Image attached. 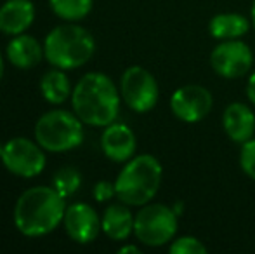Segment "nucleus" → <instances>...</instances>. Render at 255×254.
<instances>
[{
  "label": "nucleus",
  "instance_id": "23",
  "mask_svg": "<svg viewBox=\"0 0 255 254\" xmlns=\"http://www.w3.org/2000/svg\"><path fill=\"white\" fill-rule=\"evenodd\" d=\"M113 195H117V190H115V183H110V181H99L94 187V197L98 202H104V200H110Z\"/></svg>",
  "mask_w": 255,
  "mask_h": 254
},
{
  "label": "nucleus",
  "instance_id": "14",
  "mask_svg": "<svg viewBox=\"0 0 255 254\" xmlns=\"http://www.w3.org/2000/svg\"><path fill=\"white\" fill-rule=\"evenodd\" d=\"M222 126L229 138L235 143H247L254 138L255 115L243 103H231L222 117Z\"/></svg>",
  "mask_w": 255,
  "mask_h": 254
},
{
  "label": "nucleus",
  "instance_id": "11",
  "mask_svg": "<svg viewBox=\"0 0 255 254\" xmlns=\"http://www.w3.org/2000/svg\"><path fill=\"white\" fill-rule=\"evenodd\" d=\"M64 228H66L68 235L78 244H89V242L96 241L99 235L101 228V220L96 214L89 204H71L66 207L64 213Z\"/></svg>",
  "mask_w": 255,
  "mask_h": 254
},
{
  "label": "nucleus",
  "instance_id": "19",
  "mask_svg": "<svg viewBox=\"0 0 255 254\" xmlns=\"http://www.w3.org/2000/svg\"><path fill=\"white\" fill-rule=\"evenodd\" d=\"M51 9L66 21H78L84 19L92 10V0H49Z\"/></svg>",
  "mask_w": 255,
  "mask_h": 254
},
{
  "label": "nucleus",
  "instance_id": "21",
  "mask_svg": "<svg viewBox=\"0 0 255 254\" xmlns=\"http://www.w3.org/2000/svg\"><path fill=\"white\" fill-rule=\"evenodd\" d=\"M172 254H205L207 248L196 237H181L170 246Z\"/></svg>",
  "mask_w": 255,
  "mask_h": 254
},
{
  "label": "nucleus",
  "instance_id": "10",
  "mask_svg": "<svg viewBox=\"0 0 255 254\" xmlns=\"http://www.w3.org/2000/svg\"><path fill=\"white\" fill-rule=\"evenodd\" d=\"M212 106H214V98L210 91L203 85L195 84L179 87L170 99V108L174 115L182 122L189 124L203 120L210 113Z\"/></svg>",
  "mask_w": 255,
  "mask_h": 254
},
{
  "label": "nucleus",
  "instance_id": "13",
  "mask_svg": "<svg viewBox=\"0 0 255 254\" xmlns=\"http://www.w3.org/2000/svg\"><path fill=\"white\" fill-rule=\"evenodd\" d=\"M35 19V5L30 0H7L0 7V31L5 35L24 33Z\"/></svg>",
  "mask_w": 255,
  "mask_h": 254
},
{
  "label": "nucleus",
  "instance_id": "12",
  "mask_svg": "<svg viewBox=\"0 0 255 254\" xmlns=\"http://www.w3.org/2000/svg\"><path fill=\"white\" fill-rule=\"evenodd\" d=\"M101 148L113 162H127L135 152V136L125 124H110L101 136Z\"/></svg>",
  "mask_w": 255,
  "mask_h": 254
},
{
  "label": "nucleus",
  "instance_id": "8",
  "mask_svg": "<svg viewBox=\"0 0 255 254\" xmlns=\"http://www.w3.org/2000/svg\"><path fill=\"white\" fill-rule=\"evenodd\" d=\"M122 98L134 112H149L158 101L156 78L142 66H130L122 75Z\"/></svg>",
  "mask_w": 255,
  "mask_h": 254
},
{
  "label": "nucleus",
  "instance_id": "24",
  "mask_svg": "<svg viewBox=\"0 0 255 254\" xmlns=\"http://www.w3.org/2000/svg\"><path fill=\"white\" fill-rule=\"evenodd\" d=\"M247 96H249V99L255 105V70H254V73L250 75V78H249V87H247Z\"/></svg>",
  "mask_w": 255,
  "mask_h": 254
},
{
  "label": "nucleus",
  "instance_id": "26",
  "mask_svg": "<svg viewBox=\"0 0 255 254\" xmlns=\"http://www.w3.org/2000/svg\"><path fill=\"white\" fill-rule=\"evenodd\" d=\"M2 75H3V59L0 56V80H2Z\"/></svg>",
  "mask_w": 255,
  "mask_h": 254
},
{
  "label": "nucleus",
  "instance_id": "18",
  "mask_svg": "<svg viewBox=\"0 0 255 254\" xmlns=\"http://www.w3.org/2000/svg\"><path fill=\"white\" fill-rule=\"evenodd\" d=\"M40 91L42 96L52 105H61L68 99L71 92L70 87V78L66 77L61 68L57 70H51L42 77L40 80Z\"/></svg>",
  "mask_w": 255,
  "mask_h": 254
},
{
  "label": "nucleus",
  "instance_id": "17",
  "mask_svg": "<svg viewBox=\"0 0 255 254\" xmlns=\"http://www.w3.org/2000/svg\"><path fill=\"white\" fill-rule=\"evenodd\" d=\"M250 23L245 16L236 12H222L212 17L208 31L217 40H235L249 31Z\"/></svg>",
  "mask_w": 255,
  "mask_h": 254
},
{
  "label": "nucleus",
  "instance_id": "16",
  "mask_svg": "<svg viewBox=\"0 0 255 254\" xmlns=\"http://www.w3.org/2000/svg\"><path fill=\"white\" fill-rule=\"evenodd\" d=\"M101 228L113 241H125L134 232V216L128 207L122 204H111L103 214Z\"/></svg>",
  "mask_w": 255,
  "mask_h": 254
},
{
  "label": "nucleus",
  "instance_id": "27",
  "mask_svg": "<svg viewBox=\"0 0 255 254\" xmlns=\"http://www.w3.org/2000/svg\"><path fill=\"white\" fill-rule=\"evenodd\" d=\"M252 21H254V28H255V0H254V5H252Z\"/></svg>",
  "mask_w": 255,
  "mask_h": 254
},
{
  "label": "nucleus",
  "instance_id": "22",
  "mask_svg": "<svg viewBox=\"0 0 255 254\" xmlns=\"http://www.w3.org/2000/svg\"><path fill=\"white\" fill-rule=\"evenodd\" d=\"M240 164L245 171L247 176L255 180V139H249L242 145V153H240Z\"/></svg>",
  "mask_w": 255,
  "mask_h": 254
},
{
  "label": "nucleus",
  "instance_id": "9",
  "mask_svg": "<svg viewBox=\"0 0 255 254\" xmlns=\"http://www.w3.org/2000/svg\"><path fill=\"white\" fill-rule=\"evenodd\" d=\"M252 63V51L245 42L238 40V38L221 42L210 54L212 68L224 78L243 77L250 71Z\"/></svg>",
  "mask_w": 255,
  "mask_h": 254
},
{
  "label": "nucleus",
  "instance_id": "1",
  "mask_svg": "<svg viewBox=\"0 0 255 254\" xmlns=\"http://www.w3.org/2000/svg\"><path fill=\"white\" fill-rule=\"evenodd\" d=\"M73 112L84 124L106 127L115 122L120 110V94L104 73H87L71 94Z\"/></svg>",
  "mask_w": 255,
  "mask_h": 254
},
{
  "label": "nucleus",
  "instance_id": "3",
  "mask_svg": "<svg viewBox=\"0 0 255 254\" xmlns=\"http://www.w3.org/2000/svg\"><path fill=\"white\" fill-rule=\"evenodd\" d=\"M96 51L94 37L78 24H63L45 37L44 56L52 66L73 70L85 64Z\"/></svg>",
  "mask_w": 255,
  "mask_h": 254
},
{
  "label": "nucleus",
  "instance_id": "4",
  "mask_svg": "<svg viewBox=\"0 0 255 254\" xmlns=\"http://www.w3.org/2000/svg\"><path fill=\"white\" fill-rule=\"evenodd\" d=\"M161 183V164L153 155H139L127 162L115 181L117 197L127 206H146Z\"/></svg>",
  "mask_w": 255,
  "mask_h": 254
},
{
  "label": "nucleus",
  "instance_id": "7",
  "mask_svg": "<svg viewBox=\"0 0 255 254\" xmlns=\"http://www.w3.org/2000/svg\"><path fill=\"white\" fill-rule=\"evenodd\" d=\"M0 159L7 171L21 178H35L45 167L42 146L26 138H14L7 141Z\"/></svg>",
  "mask_w": 255,
  "mask_h": 254
},
{
  "label": "nucleus",
  "instance_id": "20",
  "mask_svg": "<svg viewBox=\"0 0 255 254\" xmlns=\"http://www.w3.org/2000/svg\"><path fill=\"white\" fill-rule=\"evenodd\" d=\"M52 185L54 190L66 199V197H71L78 192L82 185V176L75 167H63L54 174Z\"/></svg>",
  "mask_w": 255,
  "mask_h": 254
},
{
  "label": "nucleus",
  "instance_id": "6",
  "mask_svg": "<svg viewBox=\"0 0 255 254\" xmlns=\"http://www.w3.org/2000/svg\"><path fill=\"white\" fill-rule=\"evenodd\" d=\"M177 232V213L163 204L144 206L134 218V234L142 244L158 248L172 241Z\"/></svg>",
  "mask_w": 255,
  "mask_h": 254
},
{
  "label": "nucleus",
  "instance_id": "28",
  "mask_svg": "<svg viewBox=\"0 0 255 254\" xmlns=\"http://www.w3.org/2000/svg\"><path fill=\"white\" fill-rule=\"evenodd\" d=\"M2 152H3V146L0 145V157H2Z\"/></svg>",
  "mask_w": 255,
  "mask_h": 254
},
{
  "label": "nucleus",
  "instance_id": "15",
  "mask_svg": "<svg viewBox=\"0 0 255 254\" xmlns=\"http://www.w3.org/2000/svg\"><path fill=\"white\" fill-rule=\"evenodd\" d=\"M44 49L38 44V40L31 35H14V38L7 45V58L16 68L30 70L42 61Z\"/></svg>",
  "mask_w": 255,
  "mask_h": 254
},
{
  "label": "nucleus",
  "instance_id": "5",
  "mask_svg": "<svg viewBox=\"0 0 255 254\" xmlns=\"http://www.w3.org/2000/svg\"><path fill=\"white\" fill-rule=\"evenodd\" d=\"M35 138L38 145L49 152L59 153L73 150L84 141L82 120L66 110H52L38 119Z\"/></svg>",
  "mask_w": 255,
  "mask_h": 254
},
{
  "label": "nucleus",
  "instance_id": "25",
  "mask_svg": "<svg viewBox=\"0 0 255 254\" xmlns=\"http://www.w3.org/2000/svg\"><path fill=\"white\" fill-rule=\"evenodd\" d=\"M125 253H135V254H137L139 249L135 248V246H125V248L120 249V254H125Z\"/></svg>",
  "mask_w": 255,
  "mask_h": 254
},
{
  "label": "nucleus",
  "instance_id": "2",
  "mask_svg": "<svg viewBox=\"0 0 255 254\" xmlns=\"http://www.w3.org/2000/svg\"><path fill=\"white\" fill-rule=\"evenodd\" d=\"M64 213V197L54 190V187H33L17 199L14 223L26 237H42L59 227Z\"/></svg>",
  "mask_w": 255,
  "mask_h": 254
}]
</instances>
